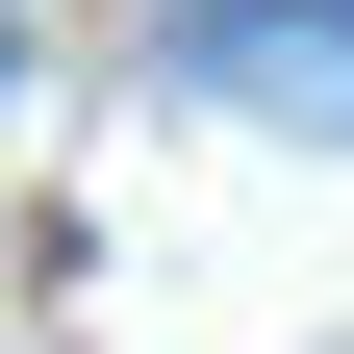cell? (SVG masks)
Returning a JSON list of instances; mask_svg holds the SVG:
<instances>
[{
	"label": "cell",
	"instance_id": "6da1fadb",
	"mask_svg": "<svg viewBox=\"0 0 354 354\" xmlns=\"http://www.w3.org/2000/svg\"><path fill=\"white\" fill-rule=\"evenodd\" d=\"M203 76L279 127H354V0H203Z\"/></svg>",
	"mask_w": 354,
	"mask_h": 354
}]
</instances>
